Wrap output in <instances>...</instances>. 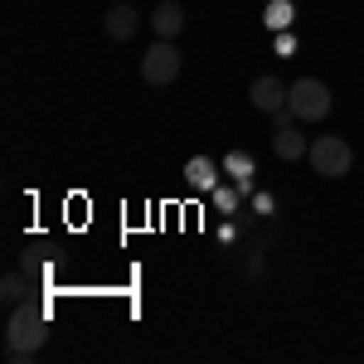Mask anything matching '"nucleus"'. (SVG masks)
Returning <instances> with one entry per match:
<instances>
[{"label":"nucleus","instance_id":"f257e3e1","mask_svg":"<svg viewBox=\"0 0 364 364\" xmlns=\"http://www.w3.org/2000/svg\"><path fill=\"white\" fill-rule=\"evenodd\" d=\"M44 340H49V306H39V301H20V306H10V326H5V350L15 355V360H25L34 350H44Z\"/></svg>","mask_w":364,"mask_h":364},{"label":"nucleus","instance_id":"f03ea898","mask_svg":"<svg viewBox=\"0 0 364 364\" xmlns=\"http://www.w3.org/2000/svg\"><path fill=\"white\" fill-rule=\"evenodd\" d=\"M287 107L296 112V122H326L331 117V87L321 78H301L287 87Z\"/></svg>","mask_w":364,"mask_h":364},{"label":"nucleus","instance_id":"7ed1b4c3","mask_svg":"<svg viewBox=\"0 0 364 364\" xmlns=\"http://www.w3.org/2000/svg\"><path fill=\"white\" fill-rule=\"evenodd\" d=\"M306 161L316 175H326V180H340V175H350V166H355V151L345 146L340 136H316L306 151Z\"/></svg>","mask_w":364,"mask_h":364},{"label":"nucleus","instance_id":"20e7f679","mask_svg":"<svg viewBox=\"0 0 364 364\" xmlns=\"http://www.w3.org/2000/svg\"><path fill=\"white\" fill-rule=\"evenodd\" d=\"M141 78L151 87H170L180 78V49H175L170 39H156V44L146 49V58H141Z\"/></svg>","mask_w":364,"mask_h":364},{"label":"nucleus","instance_id":"39448f33","mask_svg":"<svg viewBox=\"0 0 364 364\" xmlns=\"http://www.w3.org/2000/svg\"><path fill=\"white\" fill-rule=\"evenodd\" d=\"M248 97H252L257 112H282V107H287V87H282L277 78H257V83L248 87Z\"/></svg>","mask_w":364,"mask_h":364},{"label":"nucleus","instance_id":"423d86ee","mask_svg":"<svg viewBox=\"0 0 364 364\" xmlns=\"http://www.w3.org/2000/svg\"><path fill=\"white\" fill-rule=\"evenodd\" d=\"M151 29H156L161 39H175V34L185 29V10H180L175 0H161V5L151 10Z\"/></svg>","mask_w":364,"mask_h":364},{"label":"nucleus","instance_id":"0eeeda50","mask_svg":"<svg viewBox=\"0 0 364 364\" xmlns=\"http://www.w3.org/2000/svg\"><path fill=\"white\" fill-rule=\"evenodd\" d=\"M102 25H107V39H117V44H122V39H132V34L141 29V15L132 10V5H112Z\"/></svg>","mask_w":364,"mask_h":364},{"label":"nucleus","instance_id":"6e6552de","mask_svg":"<svg viewBox=\"0 0 364 364\" xmlns=\"http://www.w3.org/2000/svg\"><path fill=\"white\" fill-rule=\"evenodd\" d=\"M272 151H277L282 161H301L311 151V141L296 132V127H277V136H272Z\"/></svg>","mask_w":364,"mask_h":364},{"label":"nucleus","instance_id":"1a4fd4ad","mask_svg":"<svg viewBox=\"0 0 364 364\" xmlns=\"http://www.w3.org/2000/svg\"><path fill=\"white\" fill-rule=\"evenodd\" d=\"M185 180H190L195 190H214V185H219V166H214L209 156H190V166H185Z\"/></svg>","mask_w":364,"mask_h":364},{"label":"nucleus","instance_id":"9d476101","mask_svg":"<svg viewBox=\"0 0 364 364\" xmlns=\"http://www.w3.org/2000/svg\"><path fill=\"white\" fill-rule=\"evenodd\" d=\"M0 296H5V306H20L29 296V272H5V282H0Z\"/></svg>","mask_w":364,"mask_h":364},{"label":"nucleus","instance_id":"9b49d317","mask_svg":"<svg viewBox=\"0 0 364 364\" xmlns=\"http://www.w3.org/2000/svg\"><path fill=\"white\" fill-rule=\"evenodd\" d=\"M224 170L233 175V180H252V156H248V151H228Z\"/></svg>","mask_w":364,"mask_h":364},{"label":"nucleus","instance_id":"f8f14e48","mask_svg":"<svg viewBox=\"0 0 364 364\" xmlns=\"http://www.w3.org/2000/svg\"><path fill=\"white\" fill-rule=\"evenodd\" d=\"M291 25V0H272L267 5V29H287Z\"/></svg>","mask_w":364,"mask_h":364},{"label":"nucleus","instance_id":"ddd939ff","mask_svg":"<svg viewBox=\"0 0 364 364\" xmlns=\"http://www.w3.org/2000/svg\"><path fill=\"white\" fill-rule=\"evenodd\" d=\"M238 185H233V190H224V185H214V209H224V214H233V209H238Z\"/></svg>","mask_w":364,"mask_h":364},{"label":"nucleus","instance_id":"4468645a","mask_svg":"<svg viewBox=\"0 0 364 364\" xmlns=\"http://www.w3.org/2000/svg\"><path fill=\"white\" fill-rule=\"evenodd\" d=\"M252 209L257 214H272V195H252Z\"/></svg>","mask_w":364,"mask_h":364},{"label":"nucleus","instance_id":"2eb2a0df","mask_svg":"<svg viewBox=\"0 0 364 364\" xmlns=\"http://www.w3.org/2000/svg\"><path fill=\"white\" fill-rule=\"evenodd\" d=\"M291 49H296V39H291V34H277V54L287 58V54H291Z\"/></svg>","mask_w":364,"mask_h":364}]
</instances>
